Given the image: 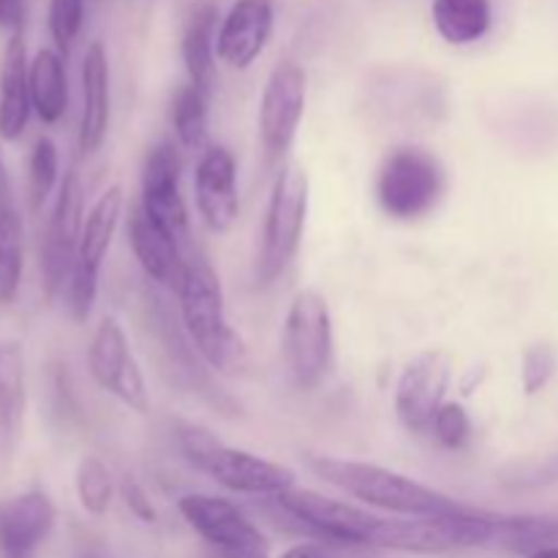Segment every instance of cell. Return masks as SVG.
I'll use <instances>...</instances> for the list:
<instances>
[{
    "label": "cell",
    "instance_id": "6da1fadb",
    "mask_svg": "<svg viewBox=\"0 0 558 558\" xmlns=\"http://www.w3.org/2000/svg\"><path fill=\"white\" fill-rule=\"evenodd\" d=\"M305 466L316 477L330 483L332 488L357 499L360 505L390 512L396 518H436L469 510V505H461L452 496L417 483L407 474L379 466V463L349 461V458L332 456H305Z\"/></svg>",
    "mask_w": 558,
    "mask_h": 558
},
{
    "label": "cell",
    "instance_id": "7a4b0ae2",
    "mask_svg": "<svg viewBox=\"0 0 558 558\" xmlns=\"http://www.w3.org/2000/svg\"><path fill=\"white\" fill-rule=\"evenodd\" d=\"M178 300L185 336L194 343L196 354L205 360L207 368L223 376L248 374V347L240 338V332L229 325L218 272L196 251L189 254V265H185L183 283L178 289Z\"/></svg>",
    "mask_w": 558,
    "mask_h": 558
},
{
    "label": "cell",
    "instance_id": "3957f363",
    "mask_svg": "<svg viewBox=\"0 0 558 558\" xmlns=\"http://www.w3.org/2000/svg\"><path fill=\"white\" fill-rule=\"evenodd\" d=\"M283 515L292 518L300 529L316 534L332 545H352V548H381L409 554L412 543V518L376 515L349 501L330 499L316 490L292 488L276 496Z\"/></svg>",
    "mask_w": 558,
    "mask_h": 558
},
{
    "label": "cell",
    "instance_id": "277c9868",
    "mask_svg": "<svg viewBox=\"0 0 558 558\" xmlns=\"http://www.w3.org/2000/svg\"><path fill=\"white\" fill-rule=\"evenodd\" d=\"M174 441L196 472L207 474L213 483L232 490V494L276 499V496L292 490L298 483L292 469L283 466V463L267 461V458L254 456L248 450L223 445L216 434L196 423H178Z\"/></svg>",
    "mask_w": 558,
    "mask_h": 558
},
{
    "label": "cell",
    "instance_id": "5b68a950",
    "mask_svg": "<svg viewBox=\"0 0 558 558\" xmlns=\"http://www.w3.org/2000/svg\"><path fill=\"white\" fill-rule=\"evenodd\" d=\"M308 205L311 183L305 169H300L298 163H281L267 199L259 262H256V281L262 287H272L298 256L308 221Z\"/></svg>",
    "mask_w": 558,
    "mask_h": 558
},
{
    "label": "cell",
    "instance_id": "8992f818",
    "mask_svg": "<svg viewBox=\"0 0 558 558\" xmlns=\"http://www.w3.org/2000/svg\"><path fill=\"white\" fill-rule=\"evenodd\" d=\"M447 191L445 163L423 147H398L376 174V202L392 221H417L436 210Z\"/></svg>",
    "mask_w": 558,
    "mask_h": 558
},
{
    "label": "cell",
    "instance_id": "52a82bcc",
    "mask_svg": "<svg viewBox=\"0 0 558 558\" xmlns=\"http://www.w3.org/2000/svg\"><path fill=\"white\" fill-rule=\"evenodd\" d=\"M336 357V332L327 300L314 289L294 294L283 322V363L294 387L311 392L327 379Z\"/></svg>",
    "mask_w": 558,
    "mask_h": 558
},
{
    "label": "cell",
    "instance_id": "ba28073f",
    "mask_svg": "<svg viewBox=\"0 0 558 558\" xmlns=\"http://www.w3.org/2000/svg\"><path fill=\"white\" fill-rule=\"evenodd\" d=\"M123 189L120 185H109L93 207L87 210L85 223H82L80 251H76V265L69 281V311L76 322H85L90 316L93 303L98 294V276H101V265L107 259V251L112 245L114 232L120 227V216H123Z\"/></svg>",
    "mask_w": 558,
    "mask_h": 558
},
{
    "label": "cell",
    "instance_id": "9c48e42d",
    "mask_svg": "<svg viewBox=\"0 0 558 558\" xmlns=\"http://www.w3.org/2000/svg\"><path fill=\"white\" fill-rule=\"evenodd\" d=\"M183 521L218 550L221 558H270L265 534L229 499L210 494H185L178 501Z\"/></svg>",
    "mask_w": 558,
    "mask_h": 558
},
{
    "label": "cell",
    "instance_id": "30bf717a",
    "mask_svg": "<svg viewBox=\"0 0 558 558\" xmlns=\"http://www.w3.org/2000/svg\"><path fill=\"white\" fill-rule=\"evenodd\" d=\"M82 223H85V194H82L80 174L69 169L41 238V278L47 300H54L63 289H69L76 251H80Z\"/></svg>",
    "mask_w": 558,
    "mask_h": 558
},
{
    "label": "cell",
    "instance_id": "8fae6325",
    "mask_svg": "<svg viewBox=\"0 0 558 558\" xmlns=\"http://www.w3.org/2000/svg\"><path fill=\"white\" fill-rule=\"evenodd\" d=\"M87 371L104 392L118 398L131 412H150L145 376L131 352L129 336L114 316H104L87 347Z\"/></svg>",
    "mask_w": 558,
    "mask_h": 558
},
{
    "label": "cell",
    "instance_id": "7c38bea8",
    "mask_svg": "<svg viewBox=\"0 0 558 558\" xmlns=\"http://www.w3.org/2000/svg\"><path fill=\"white\" fill-rule=\"evenodd\" d=\"M308 76L294 60H281L270 71L259 101V134L267 161H281L298 140L305 114Z\"/></svg>",
    "mask_w": 558,
    "mask_h": 558
},
{
    "label": "cell",
    "instance_id": "4fadbf2b",
    "mask_svg": "<svg viewBox=\"0 0 558 558\" xmlns=\"http://www.w3.org/2000/svg\"><path fill=\"white\" fill-rule=\"evenodd\" d=\"M452 357L445 349H428L403 365L396 385V414L412 434H428L430 423L447 403Z\"/></svg>",
    "mask_w": 558,
    "mask_h": 558
},
{
    "label": "cell",
    "instance_id": "5bb4252c",
    "mask_svg": "<svg viewBox=\"0 0 558 558\" xmlns=\"http://www.w3.org/2000/svg\"><path fill=\"white\" fill-rule=\"evenodd\" d=\"M183 158L174 142H161L153 147L142 167V202L140 207L147 213L156 227H161L174 243L191 251L189 234V207H185L183 191Z\"/></svg>",
    "mask_w": 558,
    "mask_h": 558
},
{
    "label": "cell",
    "instance_id": "9a60e30c",
    "mask_svg": "<svg viewBox=\"0 0 558 558\" xmlns=\"http://www.w3.org/2000/svg\"><path fill=\"white\" fill-rule=\"evenodd\" d=\"M194 199L207 229L223 234L240 216L238 163L229 147L210 145L199 156L194 172Z\"/></svg>",
    "mask_w": 558,
    "mask_h": 558
},
{
    "label": "cell",
    "instance_id": "2e32d148",
    "mask_svg": "<svg viewBox=\"0 0 558 558\" xmlns=\"http://www.w3.org/2000/svg\"><path fill=\"white\" fill-rule=\"evenodd\" d=\"M272 27H276V9L270 0H238L218 25V60L234 71L251 69L270 44Z\"/></svg>",
    "mask_w": 558,
    "mask_h": 558
},
{
    "label": "cell",
    "instance_id": "e0dca14e",
    "mask_svg": "<svg viewBox=\"0 0 558 558\" xmlns=\"http://www.w3.org/2000/svg\"><path fill=\"white\" fill-rule=\"evenodd\" d=\"M58 510L44 490H25L0 501V550L5 558H31L52 534Z\"/></svg>",
    "mask_w": 558,
    "mask_h": 558
},
{
    "label": "cell",
    "instance_id": "ac0fdd59",
    "mask_svg": "<svg viewBox=\"0 0 558 558\" xmlns=\"http://www.w3.org/2000/svg\"><path fill=\"white\" fill-rule=\"evenodd\" d=\"M129 240L131 248H134L136 262H140V267L145 270V276L150 278V281H156L158 287L172 289V292L178 294L191 251H185L183 245L174 243L161 227H156L140 205L131 210Z\"/></svg>",
    "mask_w": 558,
    "mask_h": 558
},
{
    "label": "cell",
    "instance_id": "d6986e66",
    "mask_svg": "<svg viewBox=\"0 0 558 558\" xmlns=\"http://www.w3.org/2000/svg\"><path fill=\"white\" fill-rule=\"evenodd\" d=\"M112 120V93H109V60L101 41H93L82 60V114L80 150L85 156L104 145Z\"/></svg>",
    "mask_w": 558,
    "mask_h": 558
},
{
    "label": "cell",
    "instance_id": "ffe728a7",
    "mask_svg": "<svg viewBox=\"0 0 558 558\" xmlns=\"http://www.w3.org/2000/svg\"><path fill=\"white\" fill-rule=\"evenodd\" d=\"M25 354L20 343L0 341V474L11 469L25 423Z\"/></svg>",
    "mask_w": 558,
    "mask_h": 558
},
{
    "label": "cell",
    "instance_id": "44dd1931",
    "mask_svg": "<svg viewBox=\"0 0 558 558\" xmlns=\"http://www.w3.org/2000/svg\"><path fill=\"white\" fill-rule=\"evenodd\" d=\"M31 63L22 33H14L0 60V140H20L31 120Z\"/></svg>",
    "mask_w": 558,
    "mask_h": 558
},
{
    "label": "cell",
    "instance_id": "7402d4cb",
    "mask_svg": "<svg viewBox=\"0 0 558 558\" xmlns=\"http://www.w3.org/2000/svg\"><path fill=\"white\" fill-rule=\"evenodd\" d=\"M216 36H218V5L199 3L191 11L189 22H185L183 41H180V52H183L185 74H189V85L205 93L210 98L213 85H216Z\"/></svg>",
    "mask_w": 558,
    "mask_h": 558
},
{
    "label": "cell",
    "instance_id": "603a6c76",
    "mask_svg": "<svg viewBox=\"0 0 558 558\" xmlns=\"http://www.w3.org/2000/svg\"><path fill=\"white\" fill-rule=\"evenodd\" d=\"M430 20L436 33L450 47H469L483 41L494 27V3L490 0H434Z\"/></svg>",
    "mask_w": 558,
    "mask_h": 558
},
{
    "label": "cell",
    "instance_id": "cb8c5ba5",
    "mask_svg": "<svg viewBox=\"0 0 558 558\" xmlns=\"http://www.w3.org/2000/svg\"><path fill=\"white\" fill-rule=\"evenodd\" d=\"M31 101L33 112L47 125L58 123L69 109V76L58 49H38L31 60Z\"/></svg>",
    "mask_w": 558,
    "mask_h": 558
},
{
    "label": "cell",
    "instance_id": "d4e9b609",
    "mask_svg": "<svg viewBox=\"0 0 558 558\" xmlns=\"http://www.w3.org/2000/svg\"><path fill=\"white\" fill-rule=\"evenodd\" d=\"M172 118L174 136L183 150H207V96L196 90L194 85H180L172 96Z\"/></svg>",
    "mask_w": 558,
    "mask_h": 558
},
{
    "label": "cell",
    "instance_id": "484cf974",
    "mask_svg": "<svg viewBox=\"0 0 558 558\" xmlns=\"http://www.w3.org/2000/svg\"><path fill=\"white\" fill-rule=\"evenodd\" d=\"M25 270V234L14 210L0 213V305L14 303Z\"/></svg>",
    "mask_w": 558,
    "mask_h": 558
},
{
    "label": "cell",
    "instance_id": "4316f807",
    "mask_svg": "<svg viewBox=\"0 0 558 558\" xmlns=\"http://www.w3.org/2000/svg\"><path fill=\"white\" fill-rule=\"evenodd\" d=\"M76 499H80L82 510L93 518L107 515L114 499V477L109 472L107 463L98 456H85L76 463L74 474Z\"/></svg>",
    "mask_w": 558,
    "mask_h": 558
},
{
    "label": "cell",
    "instance_id": "83f0119b",
    "mask_svg": "<svg viewBox=\"0 0 558 558\" xmlns=\"http://www.w3.org/2000/svg\"><path fill=\"white\" fill-rule=\"evenodd\" d=\"M58 178V147H54L52 140L41 136V140H36V145H33L31 161H27V199H31V210H41L44 202L52 196Z\"/></svg>",
    "mask_w": 558,
    "mask_h": 558
},
{
    "label": "cell",
    "instance_id": "f1b7e54d",
    "mask_svg": "<svg viewBox=\"0 0 558 558\" xmlns=\"http://www.w3.org/2000/svg\"><path fill=\"white\" fill-rule=\"evenodd\" d=\"M496 480L510 490H543L558 485V452L507 463L496 472Z\"/></svg>",
    "mask_w": 558,
    "mask_h": 558
},
{
    "label": "cell",
    "instance_id": "f546056e",
    "mask_svg": "<svg viewBox=\"0 0 558 558\" xmlns=\"http://www.w3.org/2000/svg\"><path fill=\"white\" fill-rule=\"evenodd\" d=\"M82 20H85V0H49V36H52L54 49L63 58L71 52L76 36H80Z\"/></svg>",
    "mask_w": 558,
    "mask_h": 558
},
{
    "label": "cell",
    "instance_id": "4dcf8cb0",
    "mask_svg": "<svg viewBox=\"0 0 558 558\" xmlns=\"http://www.w3.org/2000/svg\"><path fill=\"white\" fill-rule=\"evenodd\" d=\"M428 434L434 436L445 450H463V447L469 445V439H472V417H469V412L461 403L447 401L445 407L439 409V414L434 417V423H430Z\"/></svg>",
    "mask_w": 558,
    "mask_h": 558
},
{
    "label": "cell",
    "instance_id": "1f68e13d",
    "mask_svg": "<svg viewBox=\"0 0 558 558\" xmlns=\"http://www.w3.org/2000/svg\"><path fill=\"white\" fill-rule=\"evenodd\" d=\"M558 354L550 343H534L523 352L521 360V387L526 396H537L554 379Z\"/></svg>",
    "mask_w": 558,
    "mask_h": 558
},
{
    "label": "cell",
    "instance_id": "d6a6232c",
    "mask_svg": "<svg viewBox=\"0 0 558 558\" xmlns=\"http://www.w3.org/2000/svg\"><path fill=\"white\" fill-rule=\"evenodd\" d=\"M120 494H123L125 507H129V510L134 512L142 523H156V518H158L156 507L150 505V499H147L145 488H142L140 483H134V480H125V483L120 485Z\"/></svg>",
    "mask_w": 558,
    "mask_h": 558
},
{
    "label": "cell",
    "instance_id": "836d02e7",
    "mask_svg": "<svg viewBox=\"0 0 558 558\" xmlns=\"http://www.w3.org/2000/svg\"><path fill=\"white\" fill-rule=\"evenodd\" d=\"M25 22V0H0V31L20 33Z\"/></svg>",
    "mask_w": 558,
    "mask_h": 558
},
{
    "label": "cell",
    "instance_id": "e575fe53",
    "mask_svg": "<svg viewBox=\"0 0 558 558\" xmlns=\"http://www.w3.org/2000/svg\"><path fill=\"white\" fill-rule=\"evenodd\" d=\"M278 558H338L332 554L327 545H319V543H300V545H292V548L283 550Z\"/></svg>",
    "mask_w": 558,
    "mask_h": 558
},
{
    "label": "cell",
    "instance_id": "d590c367",
    "mask_svg": "<svg viewBox=\"0 0 558 558\" xmlns=\"http://www.w3.org/2000/svg\"><path fill=\"white\" fill-rule=\"evenodd\" d=\"M14 210L11 207V180H9V169H5L3 161V150H0V213Z\"/></svg>",
    "mask_w": 558,
    "mask_h": 558
},
{
    "label": "cell",
    "instance_id": "8d00e7d4",
    "mask_svg": "<svg viewBox=\"0 0 558 558\" xmlns=\"http://www.w3.org/2000/svg\"><path fill=\"white\" fill-rule=\"evenodd\" d=\"M523 558H558V545H554V548H543L537 550V554H529Z\"/></svg>",
    "mask_w": 558,
    "mask_h": 558
}]
</instances>
